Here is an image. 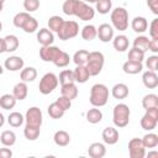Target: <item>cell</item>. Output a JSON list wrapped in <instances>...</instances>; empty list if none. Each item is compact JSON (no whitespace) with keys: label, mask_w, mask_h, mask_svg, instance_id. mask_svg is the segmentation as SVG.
<instances>
[{"label":"cell","mask_w":158,"mask_h":158,"mask_svg":"<svg viewBox=\"0 0 158 158\" xmlns=\"http://www.w3.org/2000/svg\"><path fill=\"white\" fill-rule=\"evenodd\" d=\"M62 10L68 16H77L81 21L93 20L95 10L83 0H65L62 5Z\"/></svg>","instance_id":"1"},{"label":"cell","mask_w":158,"mask_h":158,"mask_svg":"<svg viewBox=\"0 0 158 158\" xmlns=\"http://www.w3.org/2000/svg\"><path fill=\"white\" fill-rule=\"evenodd\" d=\"M90 104L95 107H101L107 104L109 89L104 84H94L90 89Z\"/></svg>","instance_id":"2"},{"label":"cell","mask_w":158,"mask_h":158,"mask_svg":"<svg viewBox=\"0 0 158 158\" xmlns=\"http://www.w3.org/2000/svg\"><path fill=\"white\" fill-rule=\"evenodd\" d=\"M130 107L126 105V104H117L115 107H114V111H112V121H114V125L118 128H122V127H126L130 122Z\"/></svg>","instance_id":"3"},{"label":"cell","mask_w":158,"mask_h":158,"mask_svg":"<svg viewBox=\"0 0 158 158\" xmlns=\"http://www.w3.org/2000/svg\"><path fill=\"white\" fill-rule=\"evenodd\" d=\"M104 62H105V58L101 52H98V51L89 52V58L85 64V67L89 72V75L95 77V75L100 74V72L102 70V67H104Z\"/></svg>","instance_id":"4"},{"label":"cell","mask_w":158,"mask_h":158,"mask_svg":"<svg viewBox=\"0 0 158 158\" xmlns=\"http://www.w3.org/2000/svg\"><path fill=\"white\" fill-rule=\"evenodd\" d=\"M112 26L118 31H125L128 27V12L123 7H116L111 11Z\"/></svg>","instance_id":"5"},{"label":"cell","mask_w":158,"mask_h":158,"mask_svg":"<svg viewBox=\"0 0 158 158\" xmlns=\"http://www.w3.org/2000/svg\"><path fill=\"white\" fill-rule=\"evenodd\" d=\"M58 77L54 74V73H46L41 80H40V84H38V89H40V93L43 94V95H48L51 94L57 86H58Z\"/></svg>","instance_id":"6"},{"label":"cell","mask_w":158,"mask_h":158,"mask_svg":"<svg viewBox=\"0 0 158 158\" xmlns=\"http://www.w3.org/2000/svg\"><path fill=\"white\" fill-rule=\"evenodd\" d=\"M78 33H79V25L75 21H64L60 30L57 32L59 40H62V41L74 38Z\"/></svg>","instance_id":"7"},{"label":"cell","mask_w":158,"mask_h":158,"mask_svg":"<svg viewBox=\"0 0 158 158\" xmlns=\"http://www.w3.org/2000/svg\"><path fill=\"white\" fill-rule=\"evenodd\" d=\"M158 122V107H152L146 110V114L141 118V127L146 131H152L156 128Z\"/></svg>","instance_id":"8"},{"label":"cell","mask_w":158,"mask_h":158,"mask_svg":"<svg viewBox=\"0 0 158 158\" xmlns=\"http://www.w3.org/2000/svg\"><path fill=\"white\" fill-rule=\"evenodd\" d=\"M128 153L131 158H143L146 156V147L141 138H132L128 142Z\"/></svg>","instance_id":"9"},{"label":"cell","mask_w":158,"mask_h":158,"mask_svg":"<svg viewBox=\"0 0 158 158\" xmlns=\"http://www.w3.org/2000/svg\"><path fill=\"white\" fill-rule=\"evenodd\" d=\"M42 111L36 107V106H32L30 107L27 111H26V115H25V121H26V125H31V126H38L41 127L42 125Z\"/></svg>","instance_id":"10"},{"label":"cell","mask_w":158,"mask_h":158,"mask_svg":"<svg viewBox=\"0 0 158 158\" xmlns=\"http://www.w3.org/2000/svg\"><path fill=\"white\" fill-rule=\"evenodd\" d=\"M62 49H59L56 46H42V48L40 49V57L42 60L44 62H53L54 58L60 53Z\"/></svg>","instance_id":"11"},{"label":"cell","mask_w":158,"mask_h":158,"mask_svg":"<svg viewBox=\"0 0 158 158\" xmlns=\"http://www.w3.org/2000/svg\"><path fill=\"white\" fill-rule=\"evenodd\" d=\"M96 36L101 42H109L114 38V28L109 23H101L99 28H96Z\"/></svg>","instance_id":"12"},{"label":"cell","mask_w":158,"mask_h":158,"mask_svg":"<svg viewBox=\"0 0 158 158\" xmlns=\"http://www.w3.org/2000/svg\"><path fill=\"white\" fill-rule=\"evenodd\" d=\"M23 59L19 56H11L9 58L5 59V63H4V67L5 69L7 70H11V72H17L20 69L23 68Z\"/></svg>","instance_id":"13"},{"label":"cell","mask_w":158,"mask_h":158,"mask_svg":"<svg viewBox=\"0 0 158 158\" xmlns=\"http://www.w3.org/2000/svg\"><path fill=\"white\" fill-rule=\"evenodd\" d=\"M37 41L42 46H51L54 41V35L49 28L43 27L37 32Z\"/></svg>","instance_id":"14"},{"label":"cell","mask_w":158,"mask_h":158,"mask_svg":"<svg viewBox=\"0 0 158 158\" xmlns=\"http://www.w3.org/2000/svg\"><path fill=\"white\" fill-rule=\"evenodd\" d=\"M143 85L148 89H154L158 86V75L153 70H147L142 74Z\"/></svg>","instance_id":"15"},{"label":"cell","mask_w":158,"mask_h":158,"mask_svg":"<svg viewBox=\"0 0 158 158\" xmlns=\"http://www.w3.org/2000/svg\"><path fill=\"white\" fill-rule=\"evenodd\" d=\"M101 136H102V141L106 144H115L118 141V131L116 128H114V127L104 128Z\"/></svg>","instance_id":"16"},{"label":"cell","mask_w":158,"mask_h":158,"mask_svg":"<svg viewBox=\"0 0 158 158\" xmlns=\"http://www.w3.org/2000/svg\"><path fill=\"white\" fill-rule=\"evenodd\" d=\"M88 154L91 158H102L106 154V148L100 142H94L88 148Z\"/></svg>","instance_id":"17"},{"label":"cell","mask_w":158,"mask_h":158,"mask_svg":"<svg viewBox=\"0 0 158 158\" xmlns=\"http://www.w3.org/2000/svg\"><path fill=\"white\" fill-rule=\"evenodd\" d=\"M111 94L115 99H118V100H122V99H126L128 96V86L123 83H118V84H115L112 86V90H111Z\"/></svg>","instance_id":"18"},{"label":"cell","mask_w":158,"mask_h":158,"mask_svg":"<svg viewBox=\"0 0 158 158\" xmlns=\"http://www.w3.org/2000/svg\"><path fill=\"white\" fill-rule=\"evenodd\" d=\"M122 69L126 74H138L142 72L143 69V64L141 62H132V60H127L123 63Z\"/></svg>","instance_id":"19"},{"label":"cell","mask_w":158,"mask_h":158,"mask_svg":"<svg viewBox=\"0 0 158 158\" xmlns=\"http://www.w3.org/2000/svg\"><path fill=\"white\" fill-rule=\"evenodd\" d=\"M27 94H28V88H27V84H26L25 81L17 83V84L14 86V89H12V95L15 96L16 100H20V101H21V100L26 99Z\"/></svg>","instance_id":"20"},{"label":"cell","mask_w":158,"mask_h":158,"mask_svg":"<svg viewBox=\"0 0 158 158\" xmlns=\"http://www.w3.org/2000/svg\"><path fill=\"white\" fill-rule=\"evenodd\" d=\"M131 27H132V30L135 32L143 33L148 27V22L143 16H136L131 22Z\"/></svg>","instance_id":"21"},{"label":"cell","mask_w":158,"mask_h":158,"mask_svg":"<svg viewBox=\"0 0 158 158\" xmlns=\"http://www.w3.org/2000/svg\"><path fill=\"white\" fill-rule=\"evenodd\" d=\"M53 141H54V143H56L57 146H59V147H65V146H68L69 142H70V136H69V133H68L67 131L59 130V131H57V132L54 133Z\"/></svg>","instance_id":"22"},{"label":"cell","mask_w":158,"mask_h":158,"mask_svg":"<svg viewBox=\"0 0 158 158\" xmlns=\"http://www.w3.org/2000/svg\"><path fill=\"white\" fill-rule=\"evenodd\" d=\"M60 94L65 98H68L69 100H73L78 96V88L74 83H69V84H64L60 88Z\"/></svg>","instance_id":"23"},{"label":"cell","mask_w":158,"mask_h":158,"mask_svg":"<svg viewBox=\"0 0 158 158\" xmlns=\"http://www.w3.org/2000/svg\"><path fill=\"white\" fill-rule=\"evenodd\" d=\"M112 44L117 52H125L128 48V38L125 35H117L112 40Z\"/></svg>","instance_id":"24"},{"label":"cell","mask_w":158,"mask_h":158,"mask_svg":"<svg viewBox=\"0 0 158 158\" xmlns=\"http://www.w3.org/2000/svg\"><path fill=\"white\" fill-rule=\"evenodd\" d=\"M4 42H5V52H15L19 48V38L15 35H7L6 37H4Z\"/></svg>","instance_id":"25"},{"label":"cell","mask_w":158,"mask_h":158,"mask_svg":"<svg viewBox=\"0 0 158 158\" xmlns=\"http://www.w3.org/2000/svg\"><path fill=\"white\" fill-rule=\"evenodd\" d=\"M89 72L86 69L85 65H77V68L74 69V78H75V81L83 84L85 81H88L89 79Z\"/></svg>","instance_id":"26"},{"label":"cell","mask_w":158,"mask_h":158,"mask_svg":"<svg viewBox=\"0 0 158 158\" xmlns=\"http://www.w3.org/2000/svg\"><path fill=\"white\" fill-rule=\"evenodd\" d=\"M16 99L12 94H4L2 96H0V107L4 110H10L14 109L16 105Z\"/></svg>","instance_id":"27"},{"label":"cell","mask_w":158,"mask_h":158,"mask_svg":"<svg viewBox=\"0 0 158 158\" xmlns=\"http://www.w3.org/2000/svg\"><path fill=\"white\" fill-rule=\"evenodd\" d=\"M20 78L22 81L25 83H30V81H33L36 78H37V70L36 68L33 67H27V68H23L20 73Z\"/></svg>","instance_id":"28"},{"label":"cell","mask_w":158,"mask_h":158,"mask_svg":"<svg viewBox=\"0 0 158 158\" xmlns=\"http://www.w3.org/2000/svg\"><path fill=\"white\" fill-rule=\"evenodd\" d=\"M0 142L6 146V147H11L15 144L16 142V135L14 131H10V130H6L4 131L1 135H0Z\"/></svg>","instance_id":"29"},{"label":"cell","mask_w":158,"mask_h":158,"mask_svg":"<svg viewBox=\"0 0 158 158\" xmlns=\"http://www.w3.org/2000/svg\"><path fill=\"white\" fill-rule=\"evenodd\" d=\"M40 132H41V127L31 126V125H26L23 130V135L28 141H36L40 136Z\"/></svg>","instance_id":"30"},{"label":"cell","mask_w":158,"mask_h":158,"mask_svg":"<svg viewBox=\"0 0 158 158\" xmlns=\"http://www.w3.org/2000/svg\"><path fill=\"white\" fill-rule=\"evenodd\" d=\"M142 106L144 110L152 109V107H158V96L156 94H147L142 99Z\"/></svg>","instance_id":"31"},{"label":"cell","mask_w":158,"mask_h":158,"mask_svg":"<svg viewBox=\"0 0 158 158\" xmlns=\"http://www.w3.org/2000/svg\"><path fill=\"white\" fill-rule=\"evenodd\" d=\"M86 120L90 123H99L102 120V112L100 109H96L95 106L93 109H90L86 112Z\"/></svg>","instance_id":"32"},{"label":"cell","mask_w":158,"mask_h":158,"mask_svg":"<svg viewBox=\"0 0 158 158\" xmlns=\"http://www.w3.org/2000/svg\"><path fill=\"white\" fill-rule=\"evenodd\" d=\"M47 111H48V115H49L52 118H54V120H58V118L63 117V115H64V112H65L56 101L52 102V104L48 106Z\"/></svg>","instance_id":"33"},{"label":"cell","mask_w":158,"mask_h":158,"mask_svg":"<svg viewBox=\"0 0 158 158\" xmlns=\"http://www.w3.org/2000/svg\"><path fill=\"white\" fill-rule=\"evenodd\" d=\"M88 58H89V52L85 51V49H79V51H77L74 53L73 62L77 65H85L86 62H88Z\"/></svg>","instance_id":"34"},{"label":"cell","mask_w":158,"mask_h":158,"mask_svg":"<svg viewBox=\"0 0 158 158\" xmlns=\"http://www.w3.org/2000/svg\"><path fill=\"white\" fill-rule=\"evenodd\" d=\"M81 38L85 41H91L96 37V27L94 25H85L81 30Z\"/></svg>","instance_id":"35"},{"label":"cell","mask_w":158,"mask_h":158,"mask_svg":"<svg viewBox=\"0 0 158 158\" xmlns=\"http://www.w3.org/2000/svg\"><path fill=\"white\" fill-rule=\"evenodd\" d=\"M58 81L60 83V85L69 84V83H74V81H75V78H74V70H70V69L62 70L60 74H59Z\"/></svg>","instance_id":"36"},{"label":"cell","mask_w":158,"mask_h":158,"mask_svg":"<svg viewBox=\"0 0 158 158\" xmlns=\"http://www.w3.org/2000/svg\"><path fill=\"white\" fill-rule=\"evenodd\" d=\"M69 62H70V57H69V54H68L67 52H64V51H60V53H59V54L54 58V60H53L54 65L58 67V68L67 67V65L69 64Z\"/></svg>","instance_id":"37"},{"label":"cell","mask_w":158,"mask_h":158,"mask_svg":"<svg viewBox=\"0 0 158 158\" xmlns=\"http://www.w3.org/2000/svg\"><path fill=\"white\" fill-rule=\"evenodd\" d=\"M133 47L141 49L142 52H147L149 47V40L146 36H138L133 40Z\"/></svg>","instance_id":"38"},{"label":"cell","mask_w":158,"mask_h":158,"mask_svg":"<svg viewBox=\"0 0 158 158\" xmlns=\"http://www.w3.org/2000/svg\"><path fill=\"white\" fill-rule=\"evenodd\" d=\"M23 120H25V117L17 111L11 112L9 115V117H7V122H9V125L11 127H20L23 123Z\"/></svg>","instance_id":"39"},{"label":"cell","mask_w":158,"mask_h":158,"mask_svg":"<svg viewBox=\"0 0 158 158\" xmlns=\"http://www.w3.org/2000/svg\"><path fill=\"white\" fill-rule=\"evenodd\" d=\"M95 6H96V11L99 14L105 15V14H109V11L111 10L112 1L111 0H96Z\"/></svg>","instance_id":"40"},{"label":"cell","mask_w":158,"mask_h":158,"mask_svg":"<svg viewBox=\"0 0 158 158\" xmlns=\"http://www.w3.org/2000/svg\"><path fill=\"white\" fill-rule=\"evenodd\" d=\"M142 143L146 148H154L158 144V136L156 133H147L143 136Z\"/></svg>","instance_id":"41"},{"label":"cell","mask_w":158,"mask_h":158,"mask_svg":"<svg viewBox=\"0 0 158 158\" xmlns=\"http://www.w3.org/2000/svg\"><path fill=\"white\" fill-rule=\"evenodd\" d=\"M63 22H64V20H63L60 16L54 15V16L49 17V20H48V27H49V30H51L52 32H58V31L60 30Z\"/></svg>","instance_id":"42"},{"label":"cell","mask_w":158,"mask_h":158,"mask_svg":"<svg viewBox=\"0 0 158 158\" xmlns=\"http://www.w3.org/2000/svg\"><path fill=\"white\" fill-rule=\"evenodd\" d=\"M30 19V14L28 12H19V14H16L15 16H14V19H12V22H14V26L15 27H17V28H22V26H23V23L27 21Z\"/></svg>","instance_id":"43"},{"label":"cell","mask_w":158,"mask_h":158,"mask_svg":"<svg viewBox=\"0 0 158 158\" xmlns=\"http://www.w3.org/2000/svg\"><path fill=\"white\" fill-rule=\"evenodd\" d=\"M143 59H144V52H142L141 49L132 47V48L128 51V60H132V62H141V63H142Z\"/></svg>","instance_id":"44"},{"label":"cell","mask_w":158,"mask_h":158,"mask_svg":"<svg viewBox=\"0 0 158 158\" xmlns=\"http://www.w3.org/2000/svg\"><path fill=\"white\" fill-rule=\"evenodd\" d=\"M38 28V22H37V20L35 19V17H32V16H30V19L23 23V26H22V30L26 32V33H33Z\"/></svg>","instance_id":"45"},{"label":"cell","mask_w":158,"mask_h":158,"mask_svg":"<svg viewBox=\"0 0 158 158\" xmlns=\"http://www.w3.org/2000/svg\"><path fill=\"white\" fill-rule=\"evenodd\" d=\"M23 7L26 12H33L40 7V0H23Z\"/></svg>","instance_id":"46"},{"label":"cell","mask_w":158,"mask_h":158,"mask_svg":"<svg viewBox=\"0 0 158 158\" xmlns=\"http://www.w3.org/2000/svg\"><path fill=\"white\" fill-rule=\"evenodd\" d=\"M146 65L148 68V70H153L156 72L158 68V56H151L147 58L146 60Z\"/></svg>","instance_id":"47"},{"label":"cell","mask_w":158,"mask_h":158,"mask_svg":"<svg viewBox=\"0 0 158 158\" xmlns=\"http://www.w3.org/2000/svg\"><path fill=\"white\" fill-rule=\"evenodd\" d=\"M56 102L64 110V111H67L68 109H70V106H72V100H69L68 98H65V96H59L57 100H56Z\"/></svg>","instance_id":"48"},{"label":"cell","mask_w":158,"mask_h":158,"mask_svg":"<svg viewBox=\"0 0 158 158\" xmlns=\"http://www.w3.org/2000/svg\"><path fill=\"white\" fill-rule=\"evenodd\" d=\"M149 36L151 38H158V19H153L149 25Z\"/></svg>","instance_id":"49"},{"label":"cell","mask_w":158,"mask_h":158,"mask_svg":"<svg viewBox=\"0 0 158 158\" xmlns=\"http://www.w3.org/2000/svg\"><path fill=\"white\" fill-rule=\"evenodd\" d=\"M147 5L154 15H158V0H147Z\"/></svg>","instance_id":"50"},{"label":"cell","mask_w":158,"mask_h":158,"mask_svg":"<svg viewBox=\"0 0 158 158\" xmlns=\"http://www.w3.org/2000/svg\"><path fill=\"white\" fill-rule=\"evenodd\" d=\"M148 51H152L153 53H157L158 52V38H151L149 40Z\"/></svg>","instance_id":"51"},{"label":"cell","mask_w":158,"mask_h":158,"mask_svg":"<svg viewBox=\"0 0 158 158\" xmlns=\"http://www.w3.org/2000/svg\"><path fill=\"white\" fill-rule=\"evenodd\" d=\"M12 151L10 148H0V158H11Z\"/></svg>","instance_id":"52"},{"label":"cell","mask_w":158,"mask_h":158,"mask_svg":"<svg viewBox=\"0 0 158 158\" xmlns=\"http://www.w3.org/2000/svg\"><path fill=\"white\" fill-rule=\"evenodd\" d=\"M5 52V42H4V38H0V53H4Z\"/></svg>","instance_id":"53"},{"label":"cell","mask_w":158,"mask_h":158,"mask_svg":"<svg viewBox=\"0 0 158 158\" xmlns=\"http://www.w3.org/2000/svg\"><path fill=\"white\" fill-rule=\"evenodd\" d=\"M4 123H5V117H4V115L0 112V127H2Z\"/></svg>","instance_id":"54"},{"label":"cell","mask_w":158,"mask_h":158,"mask_svg":"<svg viewBox=\"0 0 158 158\" xmlns=\"http://www.w3.org/2000/svg\"><path fill=\"white\" fill-rule=\"evenodd\" d=\"M84 2H90V4H95L96 2V0H83Z\"/></svg>","instance_id":"55"},{"label":"cell","mask_w":158,"mask_h":158,"mask_svg":"<svg viewBox=\"0 0 158 158\" xmlns=\"http://www.w3.org/2000/svg\"><path fill=\"white\" fill-rule=\"evenodd\" d=\"M148 156H157V152H151L148 153Z\"/></svg>","instance_id":"56"},{"label":"cell","mask_w":158,"mask_h":158,"mask_svg":"<svg viewBox=\"0 0 158 158\" xmlns=\"http://www.w3.org/2000/svg\"><path fill=\"white\" fill-rule=\"evenodd\" d=\"M4 73V68H2V65L0 64V74H2Z\"/></svg>","instance_id":"57"},{"label":"cell","mask_w":158,"mask_h":158,"mask_svg":"<svg viewBox=\"0 0 158 158\" xmlns=\"http://www.w3.org/2000/svg\"><path fill=\"white\" fill-rule=\"evenodd\" d=\"M2 7H4V2H0V12H1V10H2Z\"/></svg>","instance_id":"58"},{"label":"cell","mask_w":158,"mask_h":158,"mask_svg":"<svg viewBox=\"0 0 158 158\" xmlns=\"http://www.w3.org/2000/svg\"><path fill=\"white\" fill-rule=\"evenodd\" d=\"M1 30H2V23H1V21H0V32H1Z\"/></svg>","instance_id":"59"},{"label":"cell","mask_w":158,"mask_h":158,"mask_svg":"<svg viewBox=\"0 0 158 158\" xmlns=\"http://www.w3.org/2000/svg\"><path fill=\"white\" fill-rule=\"evenodd\" d=\"M4 1H5V0H0V2H4Z\"/></svg>","instance_id":"60"}]
</instances>
